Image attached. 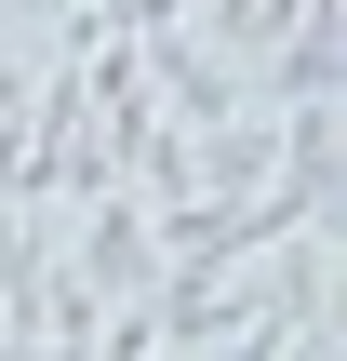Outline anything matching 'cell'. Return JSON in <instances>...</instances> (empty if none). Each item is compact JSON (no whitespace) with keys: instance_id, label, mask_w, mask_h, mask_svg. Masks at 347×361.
<instances>
[{"instance_id":"1","label":"cell","mask_w":347,"mask_h":361,"mask_svg":"<svg viewBox=\"0 0 347 361\" xmlns=\"http://www.w3.org/2000/svg\"><path fill=\"white\" fill-rule=\"evenodd\" d=\"M67 268H80L107 308H134V295L160 281V214H147L134 188H94V201H80V255H67Z\"/></svg>"},{"instance_id":"2","label":"cell","mask_w":347,"mask_h":361,"mask_svg":"<svg viewBox=\"0 0 347 361\" xmlns=\"http://www.w3.org/2000/svg\"><path fill=\"white\" fill-rule=\"evenodd\" d=\"M134 67H147V94H160V121H187V134L241 107V67H227V54H214V40H201L187 13H174V27H147V40H134Z\"/></svg>"},{"instance_id":"3","label":"cell","mask_w":347,"mask_h":361,"mask_svg":"<svg viewBox=\"0 0 347 361\" xmlns=\"http://www.w3.org/2000/svg\"><path fill=\"white\" fill-rule=\"evenodd\" d=\"M254 67H267V80H254V107H308V94H334V80H347V13H294Z\"/></svg>"},{"instance_id":"4","label":"cell","mask_w":347,"mask_h":361,"mask_svg":"<svg viewBox=\"0 0 347 361\" xmlns=\"http://www.w3.org/2000/svg\"><path fill=\"white\" fill-rule=\"evenodd\" d=\"M13 107H27V80H13V67H0V134H13Z\"/></svg>"}]
</instances>
